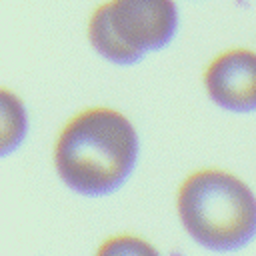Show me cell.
Segmentation results:
<instances>
[{
	"instance_id": "1",
	"label": "cell",
	"mask_w": 256,
	"mask_h": 256,
	"mask_svg": "<svg viewBox=\"0 0 256 256\" xmlns=\"http://www.w3.org/2000/svg\"><path fill=\"white\" fill-rule=\"evenodd\" d=\"M136 154L138 140L132 124L116 110L90 108L64 126L54 162L72 190L98 196L116 190L128 178Z\"/></svg>"
},
{
	"instance_id": "2",
	"label": "cell",
	"mask_w": 256,
	"mask_h": 256,
	"mask_svg": "<svg viewBox=\"0 0 256 256\" xmlns=\"http://www.w3.org/2000/svg\"><path fill=\"white\" fill-rule=\"evenodd\" d=\"M178 214L186 232L202 246L232 250L256 234V198L236 176L200 170L178 192Z\"/></svg>"
},
{
	"instance_id": "3",
	"label": "cell",
	"mask_w": 256,
	"mask_h": 256,
	"mask_svg": "<svg viewBox=\"0 0 256 256\" xmlns=\"http://www.w3.org/2000/svg\"><path fill=\"white\" fill-rule=\"evenodd\" d=\"M110 18L116 32L136 50H158L176 32L172 0H112Z\"/></svg>"
},
{
	"instance_id": "4",
	"label": "cell",
	"mask_w": 256,
	"mask_h": 256,
	"mask_svg": "<svg viewBox=\"0 0 256 256\" xmlns=\"http://www.w3.org/2000/svg\"><path fill=\"white\" fill-rule=\"evenodd\" d=\"M204 86L222 108L256 110V52L236 48L220 54L206 68Z\"/></svg>"
},
{
	"instance_id": "5",
	"label": "cell",
	"mask_w": 256,
	"mask_h": 256,
	"mask_svg": "<svg viewBox=\"0 0 256 256\" xmlns=\"http://www.w3.org/2000/svg\"><path fill=\"white\" fill-rule=\"evenodd\" d=\"M88 36L92 46L110 62L116 64H132L138 62L144 52L136 50L134 46H130L114 28L112 18H110V2L102 4L100 8H96V12L90 18V26H88Z\"/></svg>"
},
{
	"instance_id": "6",
	"label": "cell",
	"mask_w": 256,
	"mask_h": 256,
	"mask_svg": "<svg viewBox=\"0 0 256 256\" xmlns=\"http://www.w3.org/2000/svg\"><path fill=\"white\" fill-rule=\"evenodd\" d=\"M26 130V114L20 100L2 90V154H8L16 148Z\"/></svg>"
},
{
	"instance_id": "7",
	"label": "cell",
	"mask_w": 256,
	"mask_h": 256,
	"mask_svg": "<svg viewBox=\"0 0 256 256\" xmlns=\"http://www.w3.org/2000/svg\"><path fill=\"white\" fill-rule=\"evenodd\" d=\"M100 254H150L154 252L152 246H148L140 238L132 236H122V238H112L108 240L100 250Z\"/></svg>"
}]
</instances>
